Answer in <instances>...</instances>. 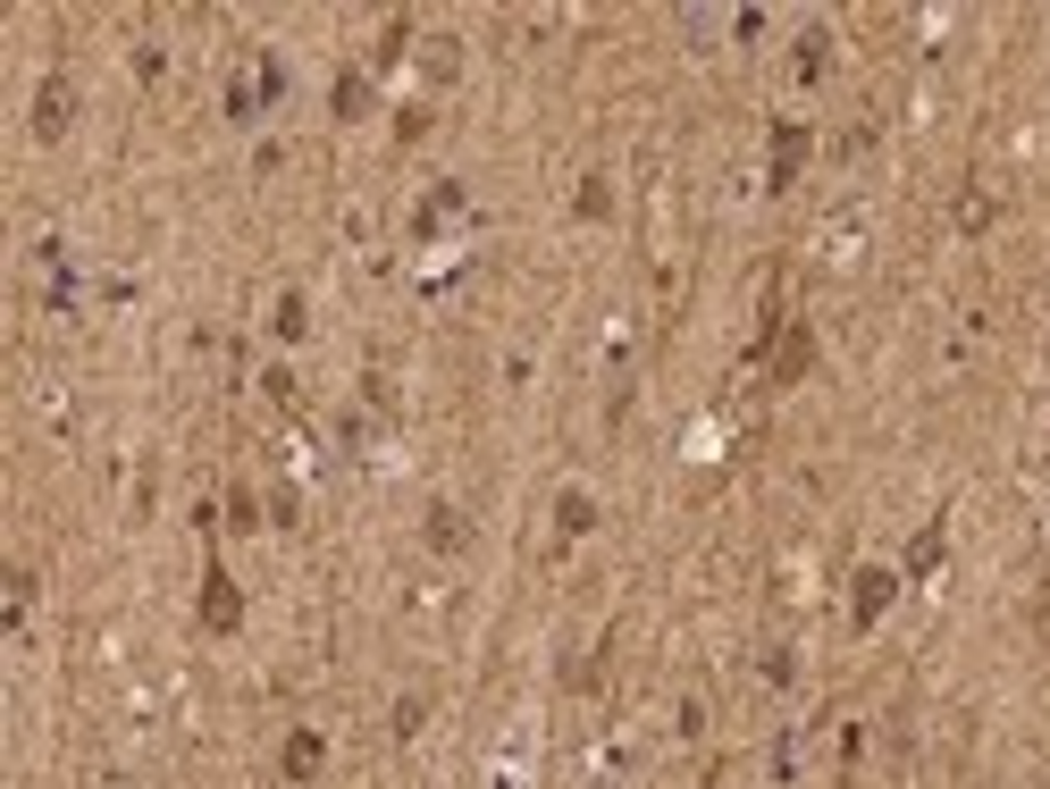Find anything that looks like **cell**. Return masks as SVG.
I'll use <instances>...</instances> for the list:
<instances>
[{"mask_svg": "<svg viewBox=\"0 0 1050 789\" xmlns=\"http://www.w3.org/2000/svg\"><path fill=\"white\" fill-rule=\"evenodd\" d=\"M798 152H807V127L773 135V186H790V177H798Z\"/></svg>", "mask_w": 1050, "mask_h": 789, "instance_id": "obj_4", "label": "cell"}, {"mask_svg": "<svg viewBox=\"0 0 1050 789\" xmlns=\"http://www.w3.org/2000/svg\"><path fill=\"white\" fill-rule=\"evenodd\" d=\"M202 622H211V631H236V622H244V605H236V580H227L219 563L202 571Z\"/></svg>", "mask_w": 1050, "mask_h": 789, "instance_id": "obj_1", "label": "cell"}, {"mask_svg": "<svg viewBox=\"0 0 1050 789\" xmlns=\"http://www.w3.org/2000/svg\"><path fill=\"white\" fill-rule=\"evenodd\" d=\"M287 773H294V781H312V773H319V730H294V748H287Z\"/></svg>", "mask_w": 1050, "mask_h": 789, "instance_id": "obj_5", "label": "cell"}, {"mask_svg": "<svg viewBox=\"0 0 1050 789\" xmlns=\"http://www.w3.org/2000/svg\"><path fill=\"white\" fill-rule=\"evenodd\" d=\"M933 563H941V530H924V537H916V555H908V571H933Z\"/></svg>", "mask_w": 1050, "mask_h": 789, "instance_id": "obj_8", "label": "cell"}, {"mask_svg": "<svg viewBox=\"0 0 1050 789\" xmlns=\"http://www.w3.org/2000/svg\"><path fill=\"white\" fill-rule=\"evenodd\" d=\"M429 546H446V555L463 546V512H454V505H438V512H429Z\"/></svg>", "mask_w": 1050, "mask_h": 789, "instance_id": "obj_7", "label": "cell"}, {"mask_svg": "<svg viewBox=\"0 0 1050 789\" xmlns=\"http://www.w3.org/2000/svg\"><path fill=\"white\" fill-rule=\"evenodd\" d=\"M891 571H858V622H874V613H883V605H891Z\"/></svg>", "mask_w": 1050, "mask_h": 789, "instance_id": "obj_3", "label": "cell"}, {"mask_svg": "<svg viewBox=\"0 0 1050 789\" xmlns=\"http://www.w3.org/2000/svg\"><path fill=\"white\" fill-rule=\"evenodd\" d=\"M555 521H564V530H597V505H589V496H580V487H572V496H564V505H555Z\"/></svg>", "mask_w": 1050, "mask_h": 789, "instance_id": "obj_6", "label": "cell"}, {"mask_svg": "<svg viewBox=\"0 0 1050 789\" xmlns=\"http://www.w3.org/2000/svg\"><path fill=\"white\" fill-rule=\"evenodd\" d=\"M67 110H76V93H67L60 76H51V85H42V101H34V135H60V127H67Z\"/></svg>", "mask_w": 1050, "mask_h": 789, "instance_id": "obj_2", "label": "cell"}]
</instances>
